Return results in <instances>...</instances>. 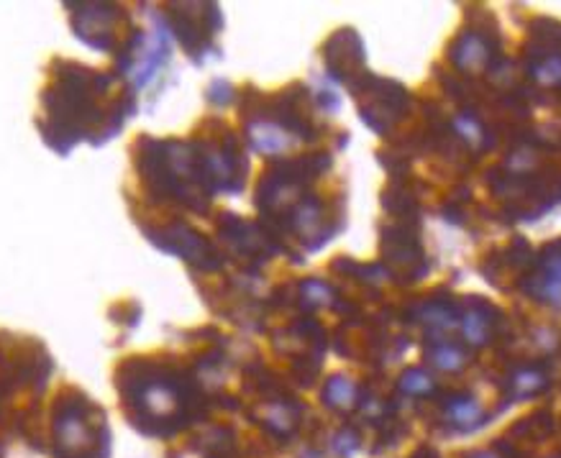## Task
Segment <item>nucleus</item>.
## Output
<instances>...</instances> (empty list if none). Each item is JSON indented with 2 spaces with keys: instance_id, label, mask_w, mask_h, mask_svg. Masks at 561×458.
Masks as SVG:
<instances>
[{
  "instance_id": "7",
  "label": "nucleus",
  "mask_w": 561,
  "mask_h": 458,
  "mask_svg": "<svg viewBox=\"0 0 561 458\" xmlns=\"http://www.w3.org/2000/svg\"><path fill=\"white\" fill-rule=\"evenodd\" d=\"M472 458H495V456H492V453H477V456Z\"/></svg>"
},
{
  "instance_id": "6",
  "label": "nucleus",
  "mask_w": 561,
  "mask_h": 458,
  "mask_svg": "<svg viewBox=\"0 0 561 458\" xmlns=\"http://www.w3.org/2000/svg\"><path fill=\"white\" fill-rule=\"evenodd\" d=\"M436 364L441 367V369H449L454 371L461 367V354L459 351H454V348H441L439 354H436Z\"/></svg>"
},
{
  "instance_id": "5",
  "label": "nucleus",
  "mask_w": 561,
  "mask_h": 458,
  "mask_svg": "<svg viewBox=\"0 0 561 458\" xmlns=\"http://www.w3.org/2000/svg\"><path fill=\"white\" fill-rule=\"evenodd\" d=\"M430 386H433V382L423 371H411V374L402 377V389L411 392V395H426V392H430Z\"/></svg>"
},
{
  "instance_id": "2",
  "label": "nucleus",
  "mask_w": 561,
  "mask_h": 458,
  "mask_svg": "<svg viewBox=\"0 0 561 458\" xmlns=\"http://www.w3.org/2000/svg\"><path fill=\"white\" fill-rule=\"evenodd\" d=\"M449 415H451V420H454L457 425H461V428H472L474 423H479L482 410H479V405H474L469 399H457V402L449 407Z\"/></svg>"
},
{
  "instance_id": "1",
  "label": "nucleus",
  "mask_w": 561,
  "mask_h": 458,
  "mask_svg": "<svg viewBox=\"0 0 561 458\" xmlns=\"http://www.w3.org/2000/svg\"><path fill=\"white\" fill-rule=\"evenodd\" d=\"M546 277L541 280V295L546 297L551 305L561 308V252H548L546 262Z\"/></svg>"
},
{
  "instance_id": "8",
  "label": "nucleus",
  "mask_w": 561,
  "mask_h": 458,
  "mask_svg": "<svg viewBox=\"0 0 561 458\" xmlns=\"http://www.w3.org/2000/svg\"><path fill=\"white\" fill-rule=\"evenodd\" d=\"M311 458H315V456H311Z\"/></svg>"
},
{
  "instance_id": "3",
  "label": "nucleus",
  "mask_w": 561,
  "mask_h": 458,
  "mask_svg": "<svg viewBox=\"0 0 561 458\" xmlns=\"http://www.w3.org/2000/svg\"><path fill=\"white\" fill-rule=\"evenodd\" d=\"M536 77L541 80V82H548V85H559L561 82V57L559 54H551L544 64H538L536 70Z\"/></svg>"
},
{
  "instance_id": "4",
  "label": "nucleus",
  "mask_w": 561,
  "mask_h": 458,
  "mask_svg": "<svg viewBox=\"0 0 561 458\" xmlns=\"http://www.w3.org/2000/svg\"><path fill=\"white\" fill-rule=\"evenodd\" d=\"M544 385H546V379H544V374H538V371H523V374L516 377L517 392H520L523 397H526V395H536L538 389H544Z\"/></svg>"
}]
</instances>
